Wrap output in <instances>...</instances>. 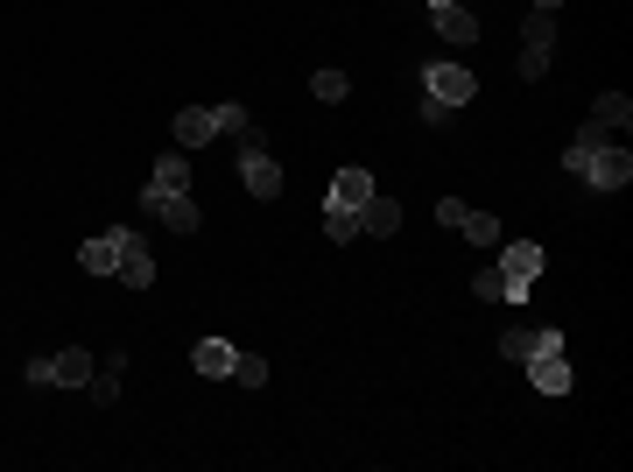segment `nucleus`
Wrapping results in <instances>:
<instances>
[{
  "label": "nucleus",
  "mask_w": 633,
  "mask_h": 472,
  "mask_svg": "<svg viewBox=\"0 0 633 472\" xmlns=\"http://www.w3.org/2000/svg\"><path fill=\"white\" fill-rule=\"evenodd\" d=\"M204 141H219V106H183L177 113V148L190 156V148H204Z\"/></svg>",
  "instance_id": "obj_10"
},
{
  "label": "nucleus",
  "mask_w": 633,
  "mask_h": 472,
  "mask_svg": "<svg viewBox=\"0 0 633 472\" xmlns=\"http://www.w3.org/2000/svg\"><path fill=\"white\" fill-rule=\"evenodd\" d=\"M430 22H436V35H444V43H478V14L465 8V0H430Z\"/></svg>",
  "instance_id": "obj_8"
},
{
  "label": "nucleus",
  "mask_w": 633,
  "mask_h": 472,
  "mask_svg": "<svg viewBox=\"0 0 633 472\" xmlns=\"http://www.w3.org/2000/svg\"><path fill=\"white\" fill-rule=\"evenodd\" d=\"M367 198H373V177H367V169H338V183H331V198H324V212H359Z\"/></svg>",
  "instance_id": "obj_14"
},
{
  "label": "nucleus",
  "mask_w": 633,
  "mask_h": 472,
  "mask_svg": "<svg viewBox=\"0 0 633 472\" xmlns=\"http://www.w3.org/2000/svg\"><path fill=\"white\" fill-rule=\"evenodd\" d=\"M457 233H465V240H472V248H493V240H500V233H507V225H500V219H493V212H465V225H457Z\"/></svg>",
  "instance_id": "obj_20"
},
{
  "label": "nucleus",
  "mask_w": 633,
  "mask_h": 472,
  "mask_svg": "<svg viewBox=\"0 0 633 472\" xmlns=\"http://www.w3.org/2000/svg\"><path fill=\"white\" fill-rule=\"evenodd\" d=\"M240 183L254 198H282V169H275V156L267 148H246V162H240Z\"/></svg>",
  "instance_id": "obj_12"
},
{
  "label": "nucleus",
  "mask_w": 633,
  "mask_h": 472,
  "mask_svg": "<svg viewBox=\"0 0 633 472\" xmlns=\"http://www.w3.org/2000/svg\"><path fill=\"white\" fill-rule=\"evenodd\" d=\"M542 346H563V332H514V338H500V353H507L514 367H521L528 353H542Z\"/></svg>",
  "instance_id": "obj_19"
},
{
  "label": "nucleus",
  "mask_w": 633,
  "mask_h": 472,
  "mask_svg": "<svg viewBox=\"0 0 633 472\" xmlns=\"http://www.w3.org/2000/svg\"><path fill=\"white\" fill-rule=\"evenodd\" d=\"M591 127H605L612 141H626V127H633V99H626V92H599V99H591Z\"/></svg>",
  "instance_id": "obj_13"
},
{
  "label": "nucleus",
  "mask_w": 633,
  "mask_h": 472,
  "mask_svg": "<svg viewBox=\"0 0 633 472\" xmlns=\"http://www.w3.org/2000/svg\"><path fill=\"white\" fill-rule=\"evenodd\" d=\"M394 225H401V204L394 198H367V204H359V233H380V240H394Z\"/></svg>",
  "instance_id": "obj_18"
},
{
  "label": "nucleus",
  "mask_w": 633,
  "mask_h": 472,
  "mask_svg": "<svg viewBox=\"0 0 633 472\" xmlns=\"http://www.w3.org/2000/svg\"><path fill=\"white\" fill-rule=\"evenodd\" d=\"M190 360H198V374H204V381H233V367H240V346H233V338H198V353H190Z\"/></svg>",
  "instance_id": "obj_11"
},
{
  "label": "nucleus",
  "mask_w": 633,
  "mask_h": 472,
  "mask_svg": "<svg viewBox=\"0 0 633 472\" xmlns=\"http://www.w3.org/2000/svg\"><path fill=\"white\" fill-rule=\"evenodd\" d=\"M113 282H127V290H148V282H156V254H148L141 233L127 240V254H120V269H113Z\"/></svg>",
  "instance_id": "obj_15"
},
{
  "label": "nucleus",
  "mask_w": 633,
  "mask_h": 472,
  "mask_svg": "<svg viewBox=\"0 0 633 472\" xmlns=\"http://www.w3.org/2000/svg\"><path fill=\"white\" fill-rule=\"evenodd\" d=\"M422 92H430V99L444 106V113H457V106H472L478 78H472L465 64H430V71H422Z\"/></svg>",
  "instance_id": "obj_3"
},
{
  "label": "nucleus",
  "mask_w": 633,
  "mask_h": 472,
  "mask_svg": "<svg viewBox=\"0 0 633 472\" xmlns=\"http://www.w3.org/2000/svg\"><path fill=\"white\" fill-rule=\"evenodd\" d=\"M127 240H134V225H113V233L85 240V248H78V269H85V275H113V269H120V254H127Z\"/></svg>",
  "instance_id": "obj_7"
},
{
  "label": "nucleus",
  "mask_w": 633,
  "mask_h": 472,
  "mask_svg": "<svg viewBox=\"0 0 633 472\" xmlns=\"http://www.w3.org/2000/svg\"><path fill=\"white\" fill-rule=\"evenodd\" d=\"M549 56H556V14L535 8L528 22H521V78H549Z\"/></svg>",
  "instance_id": "obj_2"
},
{
  "label": "nucleus",
  "mask_w": 633,
  "mask_h": 472,
  "mask_svg": "<svg viewBox=\"0 0 633 472\" xmlns=\"http://www.w3.org/2000/svg\"><path fill=\"white\" fill-rule=\"evenodd\" d=\"M465 212H472V204H457V198H436V219H444V225H465Z\"/></svg>",
  "instance_id": "obj_26"
},
{
  "label": "nucleus",
  "mask_w": 633,
  "mask_h": 472,
  "mask_svg": "<svg viewBox=\"0 0 633 472\" xmlns=\"http://www.w3.org/2000/svg\"><path fill=\"white\" fill-rule=\"evenodd\" d=\"M120 367H127V353H120V346H113L106 360H92V381H85L92 402H113V395H120Z\"/></svg>",
  "instance_id": "obj_17"
},
{
  "label": "nucleus",
  "mask_w": 633,
  "mask_h": 472,
  "mask_svg": "<svg viewBox=\"0 0 633 472\" xmlns=\"http://www.w3.org/2000/svg\"><path fill=\"white\" fill-rule=\"evenodd\" d=\"M578 177L591 183V191H626V183H633V156H626V141H599V148L584 156Z\"/></svg>",
  "instance_id": "obj_1"
},
{
  "label": "nucleus",
  "mask_w": 633,
  "mask_h": 472,
  "mask_svg": "<svg viewBox=\"0 0 633 472\" xmlns=\"http://www.w3.org/2000/svg\"><path fill=\"white\" fill-rule=\"evenodd\" d=\"M324 233H331L338 248H345V240H359V212H324Z\"/></svg>",
  "instance_id": "obj_22"
},
{
  "label": "nucleus",
  "mask_w": 633,
  "mask_h": 472,
  "mask_svg": "<svg viewBox=\"0 0 633 472\" xmlns=\"http://www.w3.org/2000/svg\"><path fill=\"white\" fill-rule=\"evenodd\" d=\"M310 92H317L324 106H338L345 92H352V78H345V71H317V78H310Z\"/></svg>",
  "instance_id": "obj_21"
},
{
  "label": "nucleus",
  "mask_w": 633,
  "mask_h": 472,
  "mask_svg": "<svg viewBox=\"0 0 633 472\" xmlns=\"http://www.w3.org/2000/svg\"><path fill=\"white\" fill-rule=\"evenodd\" d=\"M535 8H542V14H556V8H563V0H535Z\"/></svg>",
  "instance_id": "obj_27"
},
{
  "label": "nucleus",
  "mask_w": 633,
  "mask_h": 472,
  "mask_svg": "<svg viewBox=\"0 0 633 472\" xmlns=\"http://www.w3.org/2000/svg\"><path fill=\"white\" fill-rule=\"evenodd\" d=\"M29 381H35V388H50V381H56V388H85V381H92V353L71 346V353H56V360H29Z\"/></svg>",
  "instance_id": "obj_4"
},
{
  "label": "nucleus",
  "mask_w": 633,
  "mask_h": 472,
  "mask_svg": "<svg viewBox=\"0 0 633 472\" xmlns=\"http://www.w3.org/2000/svg\"><path fill=\"white\" fill-rule=\"evenodd\" d=\"M233 381H240V388H261V381H267V360H261V353H240Z\"/></svg>",
  "instance_id": "obj_23"
},
{
  "label": "nucleus",
  "mask_w": 633,
  "mask_h": 472,
  "mask_svg": "<svg viewBox=\"0 0 633 472\" xmlns=\"http://www.w3.org/2000/svg\"><path fill=\"white\" fill-rule=\"evenodd\" d=\"M500 275H507V304H521V296L535 290V275H542V248H535V240H514Z\"/></svg>",
  "instance_id": "obj_5"
},
{
  "label": "nucleus",
  "mask_w": 633,
  "mask_h": 472,
  "mask_svg": "<svg viewBox=\"0 0 633 472\" xmlns=\"http://www.w3.org/2000/svg\"><path fill=\"white\" fill-rule=\"evenodd\" d=\"M177 191H190V156H183V148L156 162V177H148V191H141V198H177Z\"/></svg>",
  "instance_id": "obj_16"
},
{
  "label": "nucleus",
  "mask_w": 633,
  "mask_h": 472,
  "mask_svg": "<svg viewBox=\"0 0 633 472\" xmlns=\"http://www.w3.org/2000/svg\"><path fill=\"white\" fill-rule=\"evenodd\" d=\"M472 296H486V304H500V296H507V275H500V269L472 275Z\"/></svg>",
  "instance_id": "obj_24"
},
{
  "label": "nucleus",
  "mask_w": 633,
  "mask_h": 472,
  "mask_svg": "<svg viewBox=\"0 0 633 472\" xmlns=\"http://www.w3.org/2000/svg\"><path fill=\"white\" fill-rule=\"evenodd\" d=\"M246 127V106H219V135H240Z\"/></svg>",
  "instance_id": "obj_25"
},
{
  "label": "nucleus",
  "mask_w": 633,
  "mask_h": 472,
  "mask_svg": "<svg viewBox=\"0 0 633 472\" xmlns=\"http://www.w3.org/2000/svg\"><path fill=\"white\" fill-rule=\"evenodd\" d=\"M528 388L535 395H570V360H563V346H542V353H528Z\"/></svg>",
  "instance_id": "obj_6"
},
{
  "label": "nucleus",
  "mask_w": 633,
  "mask_h": 472,
  "mask_svg": "<svg viewBox=\"0 0 633 472\" xmlns=\"http://www.w3.org/2000/svg\"><path fill=\"white\" fill-rule=\"evenodd\" d=\"M141 212L169 219V233H198V225H204V212H198V198H190V191H177V198H141Z\"/></svg>",
  "instance_id": "obj_9"
}]
</instances>
